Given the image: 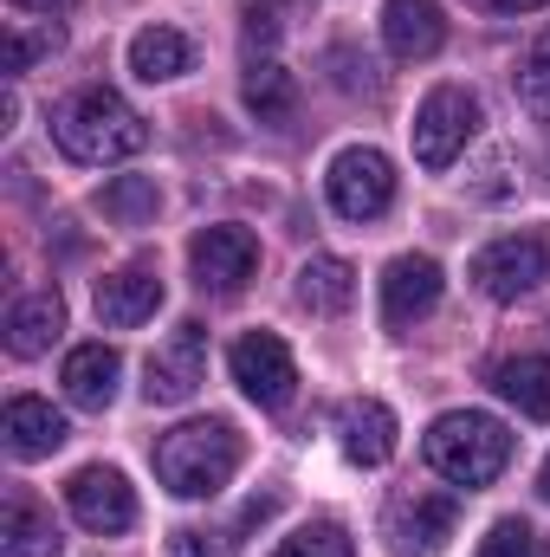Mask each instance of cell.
Here are the masks:
<instances>
[{"instance_id": "obj_4", "label": "cell", "mask_w": 550, "mask_h": 557, "mask_svg": "<svg viewBox=\"0 0 550 557\" xmlns=\"http://www.w3.org/2000/svg\"><path fill=\"white\" fill-rule=\"evenodd\" d=\"M324 195H330V208H337L343 221H376V214H389V201H396V162H389L383 149H370V143H350V149L330 156Z\"/></svg>"}, {"instance_id": "obj_6", "label": "cell", "mask_w": 550, "mask_h": 557, "mask_svg": "<svg viewBox=\"0 0 550 557\" xmlns=\"http://www.w3.org/2000/svg\"><path fill=\"white\" fill-rule=\"evenodd\" d=\"M550 278V234H499L473 253V285L499 305L538 292Z\"/></svg>"}, {"instance_id": "obj_23", "label": "cell", "mask_w": 550, "mask_h": 557, "mask_svg": "<svg viewBox=\"0 0 550 557\" xmlns=\"http://www.w3.org/2000/svg\"><path fill=\"white\" fill-rule=\"evenodd\" d=\"M247 111H253L260 124H285V117L298 111V85H291V72H285L278 59H253V65H247Z\"/></svg>"}, {"instance_id": "obj_26", "label": "cell", "mask_w": 550, "mask_h": 557, "mask_svg": "<svg viewBox=\"0 0 550 557\" xmlns=\"http://www.w3.org/2000/svg\"><path fill=\"white\" fill-rule=\"evenodd\" d=\"M518 104L550 124V33L525 52V65H518Z\"/></svg>"}, {"instance_id": "obj_2", "label": "cell", "mask_w": 550, "mask_h": 557, "mask_svg": "<svg viewBox=\"0 0 550 557\" xmlns=\"http://www.w3.org/2000/svg\"><path fill=\"white\" fill-rule=\"evenodd\" d=\"M240 473V434L227 421H182L155 441V480L175 499H214Z\"/></svg>"}, {"instance_id": "obj_13", "label": "cell", "mask_w": 550, "mask_h": 557, "mask_svg": "<svg viewBox=\"0 0 550 557\" xmlns=\"http://www.w3.org/2000/svg\"><path fill=\"white\" fill-rule=\"evenodd\" d=\"M59 383H65L72 409H91V416H104V409L117 403V383H124V357H117L111 344H78V350L65 357Z\"/></svg>"}, {"instance_id": "obj_22", "label": "cell", "mask_w": 550, "mask_h": 557, "mask_svg": "<svg viewBox=\"0 0 550 557\" xmlns=\"http://www.w3.org/2000/svg\"><path fill=\"white\" fill-rule=\"evenodd\" d=\"M492 389L532 421H550V357H505L492 370Z\"/></svg>"}, {"instance_id": "obj_32", "label": "cell", "mask_w": 550, "mask_h": 557, "mask_svg": "<svg viewBox=\"0 0 550 557\" xmlns=\"http://www.w3.org/2000/svg\"><path fill=\"white\" fill-rule=\"evenodd\" d=\"M13 7H26V13H65L72 0H13Z\"/></svg>"}, {"instance_id": "obj_10", "label": "cell", "mask_w": 550, "mask_h": 557, "mask_svg": "<svg viewBox=\"0 0 550 557\" xmlns=\"http://www.w3.org/2000/svg\"><path fill=\"white\" fill-rule=\"evenodd\" d=\"M65 506H72V519L85 532H104V539L137 525V493H130V480L117 467H78L72 486H65Z\"/></svg>"}, {"instance_id": "obj_27", "label": "cell", "mask_w": 550, "mask_h": 557, "mask_svg": "<svg viewBox=\"0 0 550 557\" xmlns=\"http://www.w3.org/2000/svg\"><path fill=\"white\" fill-rule=\"evenodd\" d=\"M473 557H545V539H538V525H525V519H499V525L479 539Z\"/></svg>"}, {"instance_id": "obj_1", "label": "cell", "mask_w": 550, "mask_h": 557, "mask_svg": "<svg viewBox=\"0 0 550 557\" xmlns=\"http://www.w3.org/2000/svg\"><path fill=\"white\" fill-rule=\"evenodd\" d=\"M52 143L72 156V162H124L149 143V124L137 117L130 98H117L111 85H85L72 91L59 111H52Z\"/></svg>"}, {"instance_id": "obj_12", "label": "cell", "mask_w": 550, "mask_h": 557, "mask_svg": "<svg viewBox=\"0 0 550 557\" xmlns=\"http://www.w3.org/2000/svg\"><path fill=\"white\" fill-rule=\"evenodd\" d=\"M162 311V273L155 267H117L111 278H98V318L111 331H137Z\"/></svg>"}, {"instance_id": "obj_3", "label": "cell", "mask_w": 550, "mask_h": 557, "mask_svg": "<svg viewBox=\"0 0 550 557\" xmlns=\"http://www.w3.org/2000/svg\"><path fill=\"white\" fill-rule=\"evenodd\" d=\"M421 454H427V467L440 473V480H453V486H492L499 473H505V460H512V434H505V421L499 416H479V409H453V416H440L427 428V441H421Z\"/></svg>"}, {"instance_id": "obj_18", "label": "cell", "mask_w": 550, "mask_h": 557, "mask_svg": "<svg viewBox=\"0 0 550 557\" xmlns=\"http://www.w3.org/2000/svg\"><path fill=\"white\" fill-rule=\"evenodd\" d=\"M59 525H52V512L39 506V499H26V493H7V506H0V557H59Z\"/></svg>"}, {"instance_id": "obj_33", "label": "cell", "mask_w": 550, "mask_h": 557, "mask_svg": "<svg viewBox=\"0 0 550 557\" xmlns=\"http://www.w3.org/2000/svg\"><path fill=\"white\" fill-rule=\"evenodd\" d=\"M538 493L550 499V454H545V473H538Z\"/></svg>"}, {"instance_id": "obj_25", "label": "cell", "mask_w": 550, "mask_h": 557, "mask_svg": "<svg viewBox=\"0 0 550 557\" xmlns=\"http://www.w3.org/2000/svg\"><path fill=\"white\" fill-rule=\"evenodd\" d=\"M273 557H357V545H350V532H343V525L317 519V525H298Z\"/></svg>"}, {"instance_id": "obj_8", "label": "cell", "mask_w": 550, "mask_h": 557, "mask_svg": "<svg viewBox=\"0 0 550 557\" xmlns=\"http://www.w3.org/2000/svg\"><path fill=\"white\" fill-rule=\"evenodd\" d=\"M227 370H234V383H240L260 409H285V403L298 396V363H291V344H285L278 331H247V337H234Z\"/></svg>"}, {"instance_id": "obj_7", "label": "cell", "mask_w": 550, "mask_h": 557, "mask_svg": "<svg viewBox=\"0 0 550 557\" xmlns=\"http://www.w3.org/2000/svg\"><path fill=\"white\" fill-rule=\"evenodd\" d=\"M142 396L155 403V409H175V403H188L195 389H201V376H208V331L188 318V324H175L155 350H149V363H142Z\"/></svg>"}, {"instance_id": "obj_11", "label": "cell", "mask_w": 550, "mask_h": 557, "mask_svg": "<svg viewBox=\"0 0 550 557\" xmlns=\"http://www.w3.org/2000/svg\"><path fill=\"white\" fill-rule=\"evenodd\" d=\"M460 525V499L447 493H414V499H396L389 512V545L402 557H434Z\"/></svg>"}, {"instance_id": "obj_28", "label": "cell", "mask_w": 550, "mask_h": 557, "mask_svg": "<svg viewBox=\"0 0 550 557\" xmlns=\"http://www.w3.org/2000/svg\"><path fill=\"white\" fill-rule=\"evenodd\" d=\"M59 46V26H46V33H26V26H13L7 33V72H26L33 59H46Z\"/></svg>"}, {"instance_id": "obj_9", "label": "cell", "mask_w": 550, "mask_h": 557, "mask_svg": "<svg viewBox=\"0 0 550 557\" xmlns=\"http://www.w3.org/2000/svg\"><path fill=\"white\" fill-rule=\"evenodd\" d=\"M188 267H195V285H201V292L234 298L247 278L260 273V240H253L247 227H234V221L201 227V234L188 240Z\"/></svg>"}, {"instance_id": "obj_17", "label": "cell", "mask_w": 550, "mask_h": 557, "mask_svg": "<svg viewBox=\"0 0 550 557\" xmlns=\"http://www.w3.org/2000/svg\"><path fill=\"white\" fill-rule=\"evenodd\" d=\"M337 441H343V454L357 467H383L396 454V416H389V403H376V396L343 403L337 409Z\"/></svg>"}, {"instance_id": "obj_15", "label": "cell", "mask_w": 550, "mask_h": 557, "mask_svg": "<svg viewBox=\"0 0 550 557\" xmlns=\"http://www.w3.org/2000/svg\"><path fill=\"white\" fill-rule=\"evenodd\" d=\"M434 305H440V267H434L427 253L389 260V273H383V318H389V324H414V318H427Z\"/></svg>"}, {"instance_id": "obj_29", "label": "cell", "mask_w": 550, "mask_h": 557, "mask_svg": "<svg viewBox=\"0 0 550 557\" xmlns=\"http://www.w3.org/2000/svg\"><path fill=\"white\" fill-rule=\"evenodd\" d=\"M168 557H234V539H227V532H195V525H188V532L168 539Z\"/></svg>"}, {"instance_id": "obj_16", "label": "cell", "mask_w": 550, "mask_h": 557, "mask_svg": "<svg viewBox=\"0 0 550 557\" xmlns=\"http://www.w3.org/2000/svg\"><path fill=\"white\" fill-rule=\"evenodd\" d=\"M383 39L396 59H434L447 46L440 0H383Z\"/></svg>"}, {"instance_id": "obj_19", "label": "cell", "mask_w": 550, "mask_h": 557, "mask_svg": "<svg viewBox=\"0 0 550 557\" xmlns=\"http://www.w3.org/2000/svg\"><path fill=\"white\" fill-rule=\"evenodd\" d=\"M350 298H357V267H350V260L317 253V260L298 267V305H304V311L337 318V311H350Z\"/></svg>"}, {"instance_id": "obj_24", "label": "cell", "mask_w": 550, "mask_h": 557, "mask_svg": "<svg viewBox=\"0 0 550 557\" xmlns=\"http://www.w3.org/2000/svg\"><path fill=\"white\" fill-rule=\"evenodd\" d=\"M98 208H104V221H117V227H142V221H155V208H162L155 175H111V182L98 188Z\"/></svg>"}, {"instance_id": "obj_5", "label": "cell", "mask_w": 550, "mask_h": 557, "mask_svg": "<svg viewBox=\"0 0 550 557\" xmlns=\"http://www.w3.org/2000/svg\"><path fill=\"white\" fill-rule=\"evenodd\" d=\"M479 124H486V111H479V98L466 85H434L421 98V111H414V162L421 169H447L466 143L479 137Z\"/></svg>"}, {"instance_id": "obj_21", "label": "cell", "mask_w": 550, "mask_h": 557, "mask_svg": "<svg viewBox=\"0 0 550 557\" xmlns=\"http://www.w3.org/2000/svg\"><path fill=\"white\" fill-rule=\"evenodd\" d=\"M59 331H65L59 292H33V298H20V305L7 311V350H13V357H39Z\"/></svg>"}, {"instance_id": "obj_30", "label": "cell", "mask_w": 550, "mask_h": 557, "mask_svg": "<svg viewBox=\"0 0 550 557\" xmlns=\"http://www.w3.org/2000/svg\"><path fill=\"white\" fill-rule=\"evenodd\" d=\"M240 20H247V26H240V33H247V46H273L278 33H285V13H278V7H247Z\"/></svg>"}, {"instance_id": "obj_14", "label": "cell", "mask_w": 550, "mask_h": 557, "mask_svg": "<svg viewBox=\"0 0 550 557\" xmlns=\"http://www.w3.org/2000/svg\"><path fill=\"white\" fill-rule=\"evenodd\" d=\"M65 434H72L65 416L52 403H39V396H13L7 416H0V441H7L13 460H46V454L65 447Z\"/></svg>"}, {"instance_id": "obj_31", "label": "cell", "mask_w": 550, "mask_h": 557, "mask_svg": "<svg viewBox=\"0 0 550 557\" xmlns=\"http://www.w3.org/2000/svg\"><path fill=\"white\" fill-rule=\"evenodd\" d=\"M473 7H486V13H538L545 0H473Z\"/></svg>"}, {"instance_id": "obj_20", "label": "cell", "mask_w": 550, "mask_h": 557, "mask_svg": "<svg viewBox=\"0 0 550 557\" xmlns=\"http://www.w3.org/2000/svg\"><path fill=\"white\" fill-rule=\"evenodd\" d=\"M195 65V46H188V33H175V26H142L137 39H130V72H137L142 85H168V78H182Z\"/></svg>"}]
</instances>
